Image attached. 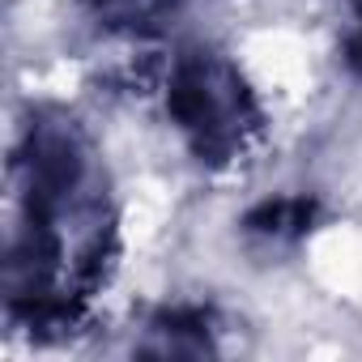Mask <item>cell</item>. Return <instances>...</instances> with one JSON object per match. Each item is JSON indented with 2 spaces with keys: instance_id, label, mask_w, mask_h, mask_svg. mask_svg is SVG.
<instances>
[{
  "instance_id": "cell-1",
  "label": "cell",
  "mask_w": 362,
  "mask_h": 362,
  "mask_svg": "<svg viewBox=\"0 0 362 362\" xmlns=\"http://www.w3.org/2000/svg\"><path fill=\"white\" fill-rule=\"evenodd\" d=\"M5 311L30 337H64L115 264L107 166L77 115L35 107L9 162Z\"/></svg>"
},
{
  "instance_id": "cell-2",
  "label": "cell",
  "mask_w": 362,
  "mask_h": 362,
  "mask_svg": "<svg viewBox=\"0 0 362 362\" xmlns=\"http://www.w3.org/2000/svg\"><path fill=\"white\" fill-rule=\"evenodd\" d=\"M166 115L192 158L209 170L243 166L264 141V111L247 77L214 47H184L170 60Z\"/></svg>"
},
{
  "instance_id": "cell-3",
  "label": "cell",
  "mask_w": 362,
  "mask_h": 362,
  "mask_svg": "<svg viewBox=\"0 0 362 362\" xmlns=\"http://www.w3.org/2000/svg\"><path fill=\"white\" fill-rule=\"evenodd\" d=\"M136 354L153 358H205L218 354V311L205 303H175L162 307L136 345Z\"/></svg>"
},
{
  "instance_id": "cell-4",
  "label": "cell",
  "mask_w": 362,
  "mask_h": 362,
  "mask_svg": "<svg viewBox=\"0 0 362 362\" xmlns=\"http://www.w3.org/2000/svg\"><path fill=\"white\" fill-rule=\"evenodd\" d=\"M320 222V201L311 197H277V201H260L247 218H243V230L252 239H264V243H298L315 230Z\"/></svg>"
},
{
  "instance_id": "cell-5",
  "label": "cell",
  "mask_w": 362,
  "mask_h": 362,
  "mask_svg": "<svg viewBox=\"0 0 362 362\" xmlns=\"http://www.w3.org/2000/svg\"><path fill=\"white\" fill-rule=\"evenodd\" d=\"M354 9H358V22H362V0H354ZM349 64L362 73V26H358V35L349 39Z\"/></svg>"
},
{
  "instance_id": "cell-6",
  "label": "cell",
  "mask_w": 362,
  "mask_h": 362,
  "mask_svg": "<svg viewBox=\"0 0 362 362\" xmlns=\"http://www.w3.org/2000/svg\"><path fill=\"white\" fill-rule=\"evenodd\" d=\"M90 5H98V9H124V5H132V0H90Z\"/></svg>"
}]
</instances>
